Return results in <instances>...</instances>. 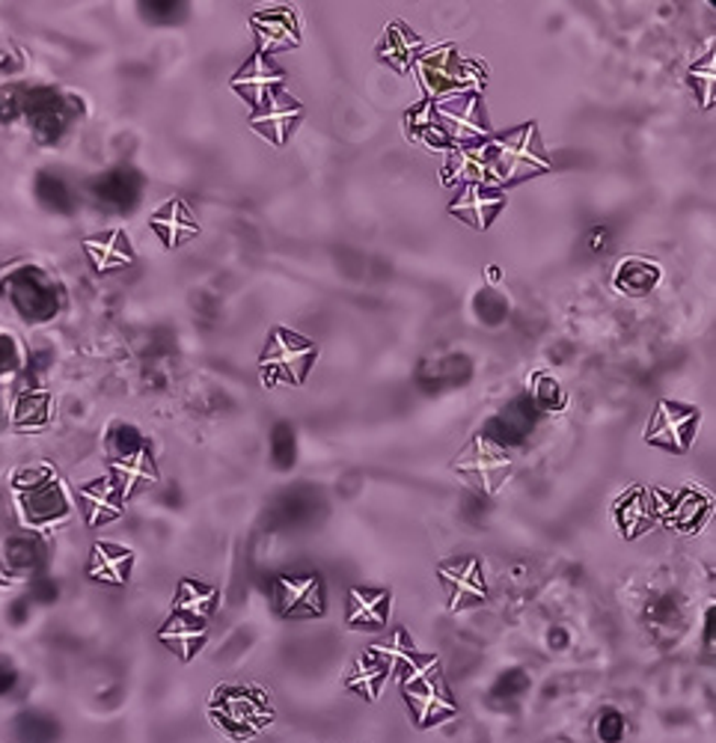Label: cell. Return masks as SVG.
<instances>
[{
    "mask_svg": "<svg viewBox=\"0 0 716 743\" xmlns=\"http://www.w3.org/2000/svg\"><path fill=\"white\" fill-rule=\"evenodd\" d=\"M3 291L21 319H27V322H51L60 312V289L54 286L48 274L33 265L15 268L3 280Z\"/></svg>",
    "mask_w": 716,
    "mask_h": 743,
    "instance_id": "cell-1",
    "label": "cell"
},
{
    "mask_svg": "<svg viewBox=\"0 0 716 743\" xmlns=\"http://www.w3.org/2000/svg\"><path fill=\"white\" fill-rule=\"evenodd\" d=\"M21 120L27 122L33 137L40 143H60L69 134L75 122V104L69 96H63L48 87H31L21 96Z\"/></svg>",
    "mask_w": 716,
    "mask_h": 743,
    "instance_id": "cell-2",
    "label": "cell"
},
{
    "mask_svg": "<svg viewBox=\"0 0 716 743\" xmlns=\"http://www.w3.org/2000/svg\"><path fill=\"white\" fill-rule=\"evenodd\" d=\"M485 173L497 181H511L529 170H544L550 162L538 152L536 129L529 125L527 131H518L506 141L485 146Z\"/></svg>",
    "mask_w": 716,
    "mask_h": 743,
    "instance_id": "cell-3",
    "label": "cell"
},
{
    "mask_svg": "<svg viewBox=\"0 0 716 743\" xmlns=\"http://www.w3.org/2000/svg\"><path fill=\"white\" fill-rule=\"evenodd\" d=\"M21 488V512L33 526L57 523L69 514V500L63 494L60 483L48 470H27Z\"/></svg>",
    "mask_w": 716,
    "mask_h": 743,
    "instance_id": "cell-4",
    "label": "cell"
},
{
    "mask_svg": "<svg viewBox=\"0 0 716 743\" xmlns=\"http://www.w3.org/2000/svg\"><path fill=\"white\" fill-rule=\"evenodd\" d=\"M698 413L693 408H681V404H660L654 420L648 425V443L672 450V453H684L693 443Z\"/></svg>",
    "mask_w": 716,
    "mask_h": 743,
    "instance_id": "cell-5",
    "label": "cell"
},
{
    "mask_svg": "<svg viewBox=\"0 0 716 743\" xmlns=\"http://www.w3.org/2000/svg\"><path fill=\"white\" fill-rule=\"evenodd\" d=\"M92 197L113 211H131L143 193V176L134 167H113L90 185Z\"/></svg>",
    "mask_w": 716,
    "mask_h": 743,
    "instance_id": "cell-6",
    "label": "cell"
},
{
    "mask_svg": "<svg viewBox=\"0 0 716 743\" xmlns=\"http://www.w3.org/2000/svg\"><path fill=\"white\" fill-rule=\"evenodd\" d=\"M422 81L434 96L461 92L473 84V69L458 57L455 51H434L422 60Z\"/></svg>",
    "mask_w": 716,
    "mask_h": 743,
    "instance_id": "cell-7",
    "label": "cell"
},
{
    "mask_svg": "<svg viewBox=\"0 0 716 743\" xmlns=\"http://www.w3.org/2000/svg\"><path fill=\"white\" fill-rule=\"evenodd\" d=\"M405 696H408V702L414 705L419 723H434V720L443 717V713H455V702L447 696L438 675L414 673L408 681H405Z\"/></svg>",
    "mask_w": 716,
    "mask_h": 743,
    "instance_id": "cell-8",
    "label": "cell"
},
{
    "mask_svg": "<svg viewBox=\"0 0 716 743\" xmlns=\"http://www.w3.org/2000/svg\"><path fill=\"white\" fill-rule=\"evenodd\" d=\"M309 361H312V342L286 331L274 333L271 348L265 352V357H262V363H265L268 369L286 372V375H291V381H300V378L307 375Z\"/></svg>",
    "mask_w": 716,
    "mask_h": 743,
    "instance_id": "cell-9",
    "label": "cell"
},
{
    "mask_svg": "<svg viewBox=\"0 0 716 743\" xmlns=\"http://www.w3.org/2000/svg\"><path fill=\"white\" fill-rule=\"evenodd\" d=\"M536 413H538L536 402L520 396V399H515V402L508 404L506 411H499L497 417L488 422L485 434H488V441H497L503 443V446H508V443H520L529 432H532Z\"/></svg>",
    "mask_w": 716,
    "mask_h": 743,
    "instance_id": "cell-10",
    "label": "cell"
},
{
    "mask_svg": "<svg viewBox=\"0 0 716 743\" xmlns=\"http://www.w3.org/2000/svg\"><path fill=\"white\" fill-rule=\"evenodd\" d=\"M277 589L279 610L286 616H319L324 610L319 577H283Z\"/></svg>",
    "mask_w": 716,
    "mask_h": 743,
    "instance_id": "cell-11",
    "label": "cell"
},
{
    "mask_svg": "<svg viewBox=\"0 0 716 743\" xmlns=\"http://www.w3.org/2000/svg\"><path fill=\"white\" fill-rule=\"evenodd\" d=\"M440 113V129L447 131V137H458V141H476L485 137V125L478 117L476 99H464V96H452L438 108Z\"/></svg>",
    "mask_w": 716,
    "mask_h": 743,
    "instance_id": "cell-12",
    "label": "cell"
},
{
    "mask_svg": "<svg viewBox=\"0 0 716 743\" xmlns=\"http://www.w3.org/2000/svg\"><path fill=\"white\" fill-rule=\"evenodd\" d=\"M260 694H247V690H220L218 702L211 705L223 723L235 725V729H256L260 725Z\"/></svg>",
    "mask_w": 716,
    "mask_h": 743,
    "instance_id": "cell-13",
    "label": "cell"
},
{
    "mask_svg": "<svg viewBox=\"0 0 716 743\" xmlns=\"http://www.w3.org/2000/svg\"><path fill=\"white\" fill-rule=\"evenodd\" d=\"M300 117V104L298 101H291L289 96H283V92H274L265 104H262V113L256 117V129L271 134L274 141H283L286 137V131L289 125Z\"/></svg>",
    "mask_w": 716,
    "mask_h": 743,
    "instance_id": "cell-14",
    "label": "cell"
},
{
    "mask_svg": "<svg viewBox=\"0 0 716 743\" xmlns=\"http://www.w3.org/2000/svg\"><path fill=\"white\" fill-rule=\"evenodd\" d=\"M134 563V553L120 544H96L92 547V563L90 574L96 580L122 583L129 577V568Z\"/></svg>",
    "mask_w": 716,
    "mask_h": 743,
    "instance_id": "cell-15",
    "label": "cell"
},
{
    "mask_svg": "<svg viewBox=\"0 0 716 743\" xmlns=\"http://www.w3.org/2000/svg\"><path fill=\"white\" fill-rule=\"evenodd\" d=\"M499 209H503V197H499V193L482 191L476 185H470L467 193L452 206V211H455L458 218L476 223V226H488Z\"/></svg>",
    "mask_w": 716,
    "mask_h": 743,
    "instance_id": "cell-16",
    "label": "cell"
},
{
    "mask_svg": "<svg viewBox=\"0 0 716 743\" xmlns=\"http://www.w3.org/2000/svg\"><path fill=\"white\" fill-rule=\"evenodd\" d=\"M279 81H283V75H277V71L268 75V71L262 69V60H253L241 75H235L232 87H235L241 96H247L253 104H265V101L277 92Z\"/></svg>",
    "mask_w": 716,
    "mask_h": 743,
    "instance_id": "cell-17",
    "label": "cell"
},
{
    "mask_svg": "<svg viewBox=\"0 0 716 743\" xmlns=\"http://www.w3.org/2000/svg\"><path fill=\"white\" fill-rule=\"evenodd\" d=\"M36 200H40L42 209L54 211V214H71L75 211V193H71L69 181L51 170H42L36 176Z\"/></svg>",
    "mask_w": 716,
    "mask_h": 743,
    "instance_id": "cell-18",
    "label": "cell"
},
{
    "mask_svg": "<svg viewBox=\"0 0 716 743\" xmlns=\"http://www.w3.org/2000/svg\"><path fill=\"white\" fill-rule=\"evenodd\" d=\"M161 640L169 643L181 657H190V654H197V648L206 640V628L197 619H188V616H176L173 622L161 631Z\"/></svg>",
    "mask_w": 716,
    "mask_h": 743,
    "instance_id": "cell-19",
    "label": "cell"
},
{
    "mask_svg": "<svg viewBox=\"0 0 716 743\" xmlns=\"http://www.w3.org/2000/svg\"><path fill=\"white\" fill-rule=\"evenodd\" d=\"M387 592H363L354 589L351 592V622L360 628H381L387 622Z\"/></svg>",
    "mask_w": 716,
    "mask_h": 743,
    "instance_id": "cell-20",
    "label": "cell"
},
{
    "mask_svg": "<svg viewBox=\"0 0 716 743\" xmlns=\"http://www.w3.org/2000/svg\"><path fill=\"white\" fill-rule=\"evenodd\" d=\"M443 574H447V583L452 586V601H455V607L464 601H485V583L478 577L476 563L452 565V572Z\"/></svg>",
    "mask_w": 716,
    "mask_h": 743,
    "instance_id": "cell-21",
    "label": "cell"
},
{
    "mask_svg": "<svg viewBox=\"0 0 716 743\" xmlns=\"http://www.w3.org/2000/svg\"><path fill=\"white\" fill-rule=\"evenodd\" d=\"M657 280H660V268L639 259H627L616 274V286L627 295H648L657 286Z\"/></svg>",
    "mask_w": 716,
    "mask_h": 743,
    "instance_id": "cell-22",
    "label": "cell"
},
{
    "mask_svg": "<svg viewBox=\"0 0 716 743\" xmlns=\"http://www.w3.org/2000/svg\"><path fill=\"white\" fill-rule=\"evenodd\" d=\"M214 603H218V595L211 592V589H206V586H199L194 580H185L179 586V595H176V613L202 622L214 610Z\"/></svg>",
    "mask_w": 716,
    "mask_h": 743,
    "instance_id": "cell-23",
    "label": "cell"
},
{
    "mask_svg": "<svg viewBox=\"0 0 716 743\" xmlns=\"http://www.w3.org/2000/svg\"><path fill=\"white\" fill-rule=\"evenodd\" d=\"M256 24H260V40L265 48H286V45L298 42L286 12H268V15L256 19Z\"/></svg>",
    "mask_w": 716,
    "mask_h": 743,
    "instance_id": "cell-24",
    "label": "cell"
},
{
    "mask_svg": "<svg viewBox=\"0 0 716 743\" xmlns=\"http://www.w3.org/2000/svg\"><path fill=\"white\" fill-rule=\"evenodd\" d=\"M473 375V366H470V357L464 354H449L443 361H434L426 366L428 384H464L470 381Z\"/></svg>",
    "mask_w": 716,
    "mask_h": 743,
    "instance_id": "cell-25",
    "label": "cell"
},
{
    "mask_svg": "<svg viewBox=\"0 0 716 743\" xmlns=\"http://www.w3.org/2000/svg\"><path fill=\"white\" fill-rule=\"evenodd\" d=\"M84 500H87V509H90V521H108V518H117L120 514V506H117V488L101 479V483L84 488Z\"/></svg>",
    "mask_w": 716,
    "mask_h": 743,
    "instance_id": "cell-26",
    "label": "cell"
},
{
    "mask_svg": "<svg viewBox=\"0 0 716 743\" xmlns=\"http://www.w3.org/2000/svg\"><path fill=\"white\" fill-rule=\"evenodd\" d=\"M117 473H120V483H122V494L129 497L140 488V485H150L155 479V470H152L150 455L140 453L129 462H117Z\"/></svg>",
    "mask_w": 716,
    "mask_h": 743,
    "instance_id": "cell-27",
    "label": "cell"
},
{
    "mask_svg": "<svg viewBox=\"0 0 716 743\" xmlns=\"http://www.w3.org/2000/svg\"><path fill=\"white\" fill-rule=\"evenodd\" d=\"M473 312H476V319L482 324H488V328H497L508 319V301L494 289H482L473 298Z\"/></svg>",
    "mask_w": 716,
    "mask_h": 743,
    "instance_id": "cell-28",
    "label": "cell"
},
{
    "mask_svg": "<svg viewBox=\"0 0 716 743\" xmlns=\"http://www.w3.org/2000/svg\"><path fill=\"white\" fill-rule=\"evenodd\" d=\"M485 173V152L482 149H458L449 164V181H478Z\"/></svg>",
    "mask_w": 716,
    "mask_h": 743,
    "instance_id": "cell-29",
    "label": "cell"
},
{
    "mask_svg": "<svg viewBox=\"0 0 716 743\" xmlns=\"http://www.w3.org/2000/svg\"><path fill=\"white\" fill-rule=\"evenodd\" d=\"M110 453L117 455V462H129V458H134V455L146 453L143 450V437H140V432L134 429V425H125V422H120V425H113L110 429Z\"/></svg>",
    "mask_w": 716,
    "mask_h": 743,
    "instance_id": "cell-30",
    "label": "cell"
},
{
    "mask_svg": "<svg viewBox=\"0 0 716 743\" xmlns=\"http://www.w3.org/2000/svg\"><path fill=\"white\" fill-rule=\"evenodd\" d=\"M140 15L150 21V24H179L188 15L185 3H173V0H161V3H143Z\"/></svg>",
    "mask_w": 716,
    "mask_h": 743,
    "instance_id": "cell-31",
    "label": "cell"
},
{
    "mask_svg": "<svg viewBox=\"0 0 716 743\" xmlns=\"http://www.w3.org/2000/svg\"><path fill=\"white\" fill-rule=\"evenodd\" d=\"M357 675H351V687H357V690H363L366 694V699H375V684L384 678V663H372V661H363L354 669Z\"/></svg>",
    "mask_w": 716,
    "mask_h": 743,
    "instance_id": "cell-32",
    "label": "cell"
},
{
    "mask_svg": "<svg viewBox=\"0 0 716 743\" xmlns=\"http://www.w3.org/2000/svg\"><path fill=\"white\" fill-rule=\"evenodd\" d=\"M461 467H470L473 473H478V479H485V483H494L499 476V470H508V458L506 455L497 453H478L476 464H461Z\"/></svg>",
    "mask_w": 716,
    "mask_h": 743,
    "instance_id": "cell-33",
    "label": "cell"
},
{
    "mask_svg": "<svg viewBox=\"0 0 716 743\" xmlns=\"http://www.w3.org/2000/svg\"><path fill=\"white\" fill-rule=\"evenodd\" d=\"M274 462H277V467H291L295 464V434L283 422L274 429Z\"/></svg>",
    "mask_w": 716,
    "mask_h": 743,
    "instance_id": "cell-34",
    "label": "cell"
},
{
    "mask_svg": "<svg viewBox=\"0 0 716 743\" xmlns=\"http://www.w3.org/2000/svg\"><path fill=\"white\" fill-rule=\"evenodd\" d=\"M565 404V392H562V387H559L553 378H538V387H536V408H548V411H559Z\"/></svg>",
    "mask_w": 716,
    "mask_h": 743,
    "instance_id": "cell-35",
    "label": "cell"
},
{
    "mask_svg": "<svg viewBox=\"0 0 716 743\" xmlns=\"http://www.w3.org/2000/svg\"><path fill=\"white\" fill-rule=\"evenodd\" d=\"M36 553H40V547H36L33 539H12V542L7 544V559H10V565H15V568H31V565L36 563Z\"/></svg>",
    "mask_w": 716,
    "mask_h": 743,
    "instance_id": "cell-36",
    "label": "cell"
},
{
    "mask_svg": "<svg viewBox=\"0 0 716 743\" xmlns=\"http://www.w3.org/2000/svg\"><path fill=\"white\" fill-rule=\"evenodd\" d=\"M48 411V399L42 392H31L19 402V420L21 422H42Z\"/></svg>",
    "mask_w": 716,
    "mask_h": 743,
    "instance_id": "cell-37",
    "label": "cell"
},
{
    "mask_svg": "<svg viewBox=\"0 0 716 743\" xmlns=\"http://www.w3.org/2000/svg\"><path fill=\"white\" fill-rule=\"evenodd\" d=\"M21 96H24L21 87H10V90L0 92V122L3 125L21 120Z\"/></svg>",
    "mask_w": 716,
    "mask_h": 743,
    "instance_id": "cell-38",
    "label": "cell"
},
{
    "mask_svg": "<svg viewBox=\"0 0 716 743\" xmlns=\"http://www.w3.org/2000/svg\"><path fill=\"white\" fill-rule=\"evenodd\" d=\"M21 366V348L19 342L12 340L10 333H0V375H10Z\"/></svg>",
    "mask_w": 716,
    "mask_h": 743,
    "instance_id": "cell-39",
    "label": "cell"
},
{
    "mask_svg": "<svg viewBox=\"0 0 716 743\" xmlns=\"http://www.w3.org/2000/svg\"><path fill=\"white\" fill-rule=\"evenodd\" d=\"M24 69V60H21V54L15 51H0V75H19Z\"/></svg>",
    "mask_w": 716,
    "mask_h": 743,
    "instance_id": "cell-40",
    "label": "cell"
},
{
    "mask_svg": "<svg viewBox=\"0 0 716 743\" xmlns=\"http://www.w3.org/2000/svg\"><path fill=\"white\" fill-rule=\"evenodd\" d=\"M604 239H607V230L597 226L595 232H588V251H604Z\"/></svg>",
    "mask_w": 716,
    "mask_h": 743,
    "instance_id": "cell-41",
    "label": "cell"
},
{
    "mask_svg": "<svg viewBox=\"0 0 716 743\" xmlns=\"http://www.w3.org/2000/svg\"><path fill=\"white\" fill-rule=\"evenodd\" d=\"M0 681H7V684L12 681V673L7 669V666H0Z\"/></svg>",
    "mask_w": 716,
    "mask_h": 743,
    "instance_id": "cell-42",
    "label": "cell"
}]
</instances>
